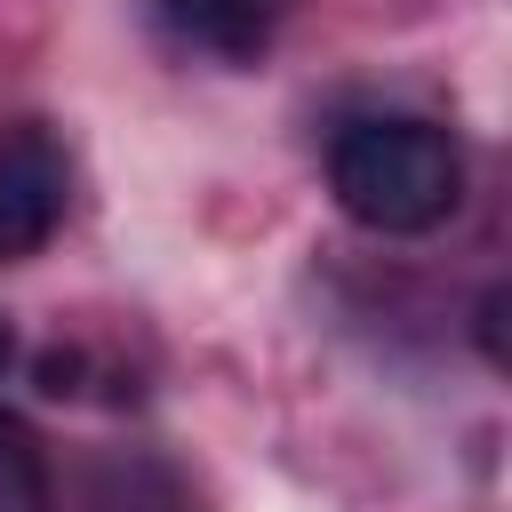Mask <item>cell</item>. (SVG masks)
Here are the masks:
<instances>
[{"mask_svg":"<svg viewBox=\"0 0 512 512\" xmlns=\"http://www.w3.org/2000/svg\"><path fill=\"white\" fill-rule=\"evenodd\" d=\"M328 192L352 224L384 232V240H416L432 224L456 216L464 200V152L448 128L408 120V112H376L336 128L328 144Z\"/></svg>","mask_w":512,"mask_h":512,"instance_id":"1","label":"cell"},{"mask_svg":"<svg viewBox=\"0 0 512 512\" xmlns=\"http://www.w3.org/2000/svg\"><path fill=\"white\" fill-rule=\"evenodd\" d=\"M64 224V144L40 120L0 128V264L40 256Z\"/></svg>","mask_w":512,"mask_h":512,"instance_id":"2","label":"cell"},{"mask_svg":"<svg viewBox=\"0 0 512 512\" xmlns=\"http://www.w3.org/2000/svg\"><path fill=\"white\" fill-rule=\"evenodd\" d=\"M160 24L216 64H256L272 48V0H160Z\"/></svg>","mask_w":512,"mask_h":512,"instance_id":"3","label":"cell"},{"mask_svg":"<svg viewBox=\"0 0 512 512\" xmlns=\"http://www.w3.org/2000/svg\"><path fill=\"white\" fill-rule=\"evenodd\" d=\"M0 512H48V464L24 424L0 416Z\"/></svg>","mask_w":512,"mask_h":512,"instance_id":"4","label":"cell"},{"mask_svg":"<svg viewBox=\"0 0 512 512\" xmlns=\"http://www.w3.org/2000/svg\"><path fill=\"white\" fill-rule=\"evenodd\" d=\"M496 320H504V288H488V304H480V352H488V360H504V336H496Z\"/></svg>","mask_w":512,"mask_h":512,"instance_id":"5","label":"cell"},{"mask_svg":"<svg viewBox=\"0 0 512 512\" xmlns=\"http://www.w3.org/2000/svg\"><path fill=\"white\" fill-rule=\"evenodd\" d=\"M8 352H16V336H8V320H0V368H8Z\"/></svg>","mask_w":512,"mask_h":512,"instance_id":"6","label":"cell"}]
</instances>
